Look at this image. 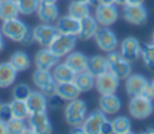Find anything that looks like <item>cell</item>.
I'll return each mask as SVG.
<instances>
[{
    "mask_svg": "<svg viewBox=\"0 0 154 134\" xmlns=\"http://www.w3.org/2000/svg\"><path fill=\"white\" fill-rule=\"evenodd\" d=\"M3 35L11 41L15 42H20L23 45H30L34 41V34H32V29H30L24 22H22L19 18L8 19V20L3 22L2 26Z\"/></svg>",
    "mask_w": 154,
    "mask_h": 134,
    "instance_id": "1",
    "label": "cell"
},
{
    "mask_svg": "<svg viewBox=\"0 0 154 134\" xmlns=\"http://www.w3.org/2000/svg\"><path fill=\"white\" fill-rule=\"evenodd\" d=\"M106 58L108 61V70H111L119 80H125L131 75V62L123 58L120 53L115 50L108 51Z\"/></svg>",
    "mask_w": 154,
    "mask_h": 134,
    "instance_id": "2",
    "label": "cell"
},
{
    "mask_svg": "<svg viewBox=\"0 0 154 134\" xmlns=\"http://www.w3.org/2000/svg\"><path fill=\"white\" fill-rule=\"evenodd\" d=\"M87 118V104L85 102L80 100L79 98L73 100H69L65 108V119L66 123L72 127L82 125L84 119Z\"/></svg>",
    "mask_w": 154,
    "mask_h": 134,
    "instance_id": "3",
    "label": "cell"
},
{
    "mask_svg": "<svg viewBox=\"0 0 154 134\" xmlns=\"http://www.w3.org/2000/svg\"><path fill=\"white\" fill-rule=\"evenodd\" d=\"M77 43V35H69V34H58L56 35L51 43L49 45V49L53 51L56 56L61 57H66L69 53H72Z\"/></svg>",
    "mask_w": 154,
    "mask_h": 134,
    "instance_id": "4",
    "label": "cell"
},
{
    "mask_svg": "<svg viewBox=\"0 0 154 134\" xmlns=\"http://www.w3.org/2000/svg\"><path fill=\"white\" fill-rule=\"evenodd\" d=\"M128 111L135 119H146L153 113V102L143 95L133 96L128 103Z\"/></svg>",
    "mask_w": 154,
    "mask_h": 134,
    "instance_id": "5",
    "label": "cell"
},
{
    "mask_svg": "<svg viewBox=\"0 0 154 134\" xmlns=\"http://www.w3.org/2000/svg\"><path fill=\"white\" fill-rule=\"evenodd\" d=\"M32 81L34 84L41 89V92L50 96V95L56 94V86L57 81L54 80L53 73L50 70H45V69H38L32 73Z\"/></svg>",
    "mask_w": 154,
    "mask_h": 134,
    "instance_id": "6",
    "label": "cell"
},
{
    "mask_svg": "<svg viewBox=\"0 0 154 134\" xmlns=\"http://www.w3.org/2000/svg\"><path fill=\"white\" fill-rule=\"evenodd\" d=\"M95 42L99 46V49L103 51H112L118 48L119 42H118V38L115 35V33L112 31L109 27L103 26L101 29H97L95 34Z\"/></svg>",
    "mask_w": 154,
    "mask_h": 134,
    "instance_id": "7",
    "label": "cell"
},
{
    "mask_svg": "<svg viewBox=\"0 0 154 134\" xmlns=\"http://www.w3.org/2000/svg\"><path fill=\"white\" fill-rule=\"evenodd\" d=\"M119 18V11L115 4H100L96 5L95 19L101 26H112Z\"/></svg>",
    "mask_w": 154,
    "mask_h": 134,
    "instance_id": "8",
    "label": "cell"
},
{
    "mask_svg": "<svg viewBox=\"0 0 154 134\" xmlns=\"http://www.w3.org/2000/svg\"><path fill=\"white\" fill-rule=\"evenodd\" d=\"M95 87L100 95H109L115 94L119 87V79L111 72L107 70L106 73L97 76L95 80Z\"/></svg>",
    "mask_w": 154,
    "mask_h": 134,
    "instance_id": "9",
    "label": "cell"
},
{
    "mask_svg": "<svg viewBox=\"0 0 154 134\" xmlns=\"http://www.w3.org/2000/svg\"><path fill=\"white\" fill-rule=\"evenodd\" d=\"M32 34H34V41H37L39 45L45 48H49V45L56 38L58 31L56 26H51L50 23H42L32 29Z\"/></svg>",
    "mask_w": 154,
    "mask_h": 134,
    "instance_id": "10",
    "label": "cell"
},
{
    "mask_svg": "<svg viewBox=\"0 0 154 134\" xmlns=\"http://www.w3.org/2000/svg\"><path fill=\"white\" fill-rule=\"evenodd\" d=\"M123 18L131 24H142L147 19V11L143 4L123 5Z\"/></svg>",
    "mask_w": 154,
    "mask_h": 134,
    "instance_id": "11",
    "label": "cell"
},
{
    "mask_svg": "<svg viewBox=\"0 0 154 134\" xmlns=\"http://www.w3.org/2000/svg\"><path fill=\"white\" fill-rule=\"evenodd\" d=\"M30 133L34 134H49L51 133V123L46 113H34L29 115Z\"/></svg>",
    "mask_w": 154,
    "mask_h": 134,
    "instance_id": "12",
    "label": "cell"
},
{
    "mask_svg": "<svg viewBox=\"0 0 154 134\" xmlns=\"http://www.w3.org/2000/svg\"><path fill=\"white\" fill-rule=\"evenodd\" d=\"M120 54H122L123 58H126L130 62H134L135 60H138V57L141 56V43H139V41L134 37L125 38L120 43Z\"/></svg>",
    "mask_w": 154,
    "mask_h": 134,
    "instance_id": "13",
    "label": "cell"
},
{
    "mask_svg": "<svg viewBox=\"0 0 154 134\" xmlns=\"http://www.w3.org/2000/svg\"><path fill=\"white\" fill-rule=\"evenodd\" d=\"M106 119H107L106 114L101 110L91 113L82 122V127H84L85 134H99L101 130V125L104 123Z\"/></svg>",
    "mask_w": 154,
    "mask_h": 134,
    "instance_id": "14",
    "label": "cell"
},
{
    "mask_svg": "<svg viewBox=\"0 0 154 134\" xmlns=\"http://www.w3.org/2000/svg\"><path fill=\"white\" fill-rule=\"evenodd\" d=\"M58 60H60V57L56 56L49 48L41 49V50L35 54V65H37L38 69L50 70L51 68H54L58 64Z\"/></svg>",
    "mask_w": 154,
    "mask_h": 134,
    "instance_id": "15",
    "label": "cell"
},
{
    "mask_svg": "<svg viewBox=\"0 0 154 134\" xmlns=\"http://www.w3.org/2000/svg\"><path fill=\"white\" fill-rule=\"evenodd\" d=\"M27 107H29L30 114L34 113H46L49 103H48V96L43 92H32L26 100Z\"/></svg>",
    "mask_w": 154,
    "mask_h": 134,
    "instance_id": "16",
    "label": "cell"
},
{
    "mask_svg": "<svg viewBox=\"0 0 154 134\" xmlns=\"http://www.w3.org/2000/svg\"><path fill=\"white\" fill-rule=\"evenodd\" d=\"M57 31L61 34H69V35H79L80 31V20L73 16H70L69 14L62 18H60L57 20Z\"/></svg>",
    "mask_w": 154,
    "mask_h": 134,
    "instance_id": "17",
    "label": "cell"
},
{
    "mask_svg": "<svg viewBox=\"0 0 154 134\" xmlns=\"http://www.w3.org/2000/svg\"><path fill=\"white\" fill-rule=\"evenodd\" d=\"M37 15L42 23H53L58 19V8L56 3H39Z\"/></svg>",
    "mask_w": 154,
    "mask_h": 134,
    "instance_id": "18",
    "label": "cell"
},
{
    "mask_svg": "<svg viewBox=\"0 0 154 134\" xmlns=\"http://www.w3.org/2000/svg\"><path fill=\"white\" fill-rule=\"evenodd\" d=\"M99 107L106 115H114L122 107V102L115 94L109 95H101L100 100H99Z\"/></svg>",
    "mask_w": 154,
    "mask_h": 134,
    "instance_id": "19",
    "label": "cell"
},
{
    "mask_svg": "<svg viewBox=\"0 0 154 134\" xmlns=\"http://www.w3.org/2000/svg\"><path fill=\"white\" fill-rule=\"evenodd\" d=\"M149 81L141 75H130L126 79V91L130 96H138L143 94V89Z\"/></svg>",
    "mask_w": 154,
    "mask_h": 134,
    "instance_id": "20",
    "label": "cell"
},
{
    "mask_svg": "<svg viewBox=\"0 0 154 134\" xmlns=\"http://www.w3.org/2000/svg\"><path fill=\"white\" fill-rule=\"evenodd\" d=\"M97 29H99L97 20L89 15V16H87V18L80 20V31H79V35H77V37L82 41H88V39L95 37Z\"/></svg>",
    "mask_w": 154,
    "mask_h": 134,
    "instance_id": "21",
    "label": "cell"
},
{
    "mask_svg": "<svg viewBox=\"0 0 154 134\" xmlns=\"http://www.w3.org/2000/svg\"><path fill=\"white\" fill-rule=\"evenodd\" d=\"M108 70V61L106 57L101 56H93L91 58H88V64H87V72L91 73L93 77L103 75Z\"/></svg>",
    "mask_w": 154,
    "mask_h": 134,
    "instance_id": "22",
    "label": "cell"
},
{
    "mask_svg": "<svg viewBox=\"0 0 154 134\" xmlns=\"http://www.w3.org/2000/svg\"><path fill=\"white\" fill-rule=\"evenodd\" d=\"M56 94H58L61 98H64L65 100L69 102V100L77 99L81 94V91L76 86L75 81H66V83H57Z\"/></svg>",
    "mask_w": 154,
    "mask_h": 134,
    "instance_id": "23",
    "label": "cell"
},
{
    "mask_svg": "<svg viewBox=\"0 0 154 134\" xmlns=\"http://www.w3.org/2000/svg\"><path fill=\"white\" fill-rule=\"evenodd\" d=\"M16 69L10 61L0 64V88H7L14 84L16 79Z\"/></svg>",
    "mask_w": 154,
    "mask_h": 134,
    "instance_id": "24",
    "label": "cell"
},
{
    "mask_svg": "<svg viewBox=\"0 0 154 134\" xmlns=\"http://www.w3.org/2000/svg\"><path fill=\"white\" fill-rule=\"evenodd\" d=\"M53 77L57 83H66V81H75L76 77V72L66 64V62H62V64H57L56 69L53 72Z\"/></svg>",
    "mask_w": 154,
    "mask_h": 134,
    "instance_id": "25",
    "label": "cell"
},
{
    "mask_svg": "<svg viewBox=\"0 0 154 134\" xmlns=\"http://www.w3.org/2000/svg\"><path fill=\"white\" fill-rule=\"evenodd\" d=\"M65 62L75 70L77 75V73H80V72L87 70L88 58L82 53H80V51H72V53H69L66 56V61Z\"/></svg>",
    "mask_w": 154,
    "mask_h": 134,
    "instance_id": "26",
    "label": "cell"
},
{
    "mask_svg": "<svg viewBox=\"0 0 154 134\" xmlns=\"http://www.w3.org/2000/svg\"><path fill=\"white\" fill-rule=\"evenodd\" d=\"M68 14L73 18L81 20V19L89 16V4L85 2H81V0H73L68 7Z\"/></svg>",
    "mask_w": 154,
    "mask_h": 134,
    "instance_id": "27",
    "label": "cell"
},
{
    "mask_svg": "<svg viewBox=\"0 0 154 134\" xmlns=\"http://www.w3.org/2000/svg\"><path fill=\"white\" fill-rule=\"evenodd\" d=\"M19 8L14 0H2L0 2V19L3 22L19 16Z\"/></svg>",
    "mask_w": 154,
    "mask_h": 134,
    "instance_id": "28",
    "label": "cell"
},
{
    "mask_svg": "<svg viewBox=\"0 0 154 134\" xmlns=\"http://www.w3.org/2000/svg\"><path fill=\"white\" fill-rule=\"evenodd\" d=\"M10 62L12 64V67L16 69V72H23L27 70L31 65V60L27 56V53L24 51H15L12 56L10 57Z\"/></svg>",
    "mask_w": 154,
    "mask_h": 134,
    "instance_id": "29",
    "label": "cell"
},
{
    "mask_svg": "<svg viewBox=\"0 0 154 134\" xmlns=\"http://www.w3.org/2000/svg\"><path fill=\"white\" fill-rule=\"evenodd\" d=\"M95 80H96V77H93V76L91 75V73H88L87 70L77 73L76 77H75L76 86L79 87V89L81 92L91 91V89L95 87Z\"/></svg>",
    "mask_w": 154,
    "mask_h": 134,
    "instance_id": "30",
    "label": "cell"
},
{
    "mask_svg": "<svg viewBox=\"0 0 154 134\" xmlns=\"http://www.w3.org/2000/svg\"><path fill=\"white\" fill-rule=\"evenodd\" d=\"M11 110H12V117L19 119H27L30 115L29 107H27L26 100H19V99H12L10 103Z\"/></svg>",
    "mask_w": 154,
    "mask_h": 134,
    "instance_id": "31",
    "label": "cell"
},
{
    "mask_svg": "<svg viewBox=\"0 0 154 134\" xmlns=\"http://www.w3.org/2000/svg\"><path fill=\"white\" fill-rule=\"evenodd\" d=\"M19 8V12L23 15H31L37 12V8L39 5V0H14Z\"/></svg>",
    "mask_w": 154,
    "mask_h": 134,
    "instance_id": "32",
    "label": "cell"
},
{
    "mask_svg": "<svg viewBox=\"0 0 154 134\" xmlns=\"http://www.w3.org/2000/svg\"><path fill=\"white\" fill-rule=\"evenodd\" d=\"M141 56L149 69H154V43L141 45Z\"/></svg>",
    "mask_w": 154,
    "mask_h": 134,
    "instance_id": "33",
    "label": "cell"
},
{
    "mask_svg": "<svg viewBox=\"0 0 154 134\" xmlns=\"http://www.w3.org/2000/svg\"><path fill=\"white\" fill-rule=\"evenodd\" d=\"M7 130L10 134H23L30 132V129H27L24 119H19V118H12L11 121L7 122Z\"/></svg>",
    "mask_w": 154,
    "mask_h": 134,
    "instance_id": "34",
    "label": "cell"
},
{
    "mask_svg": "<svg viewBox=\"0 0 154 134\" xmlns=\"http://www.w3.org/2000/svg\"><path fill=\"white\" fill-rule=\"evenodd\" d=\"M115 134H128L131 133V122L126 117H119V118L112 121Z\"/></svg>",
    "mask_w": 154,
    "mask_h": 134,
    "instance_id": "35",
    "label": "cell"
},
{
    "mask_svg": "<svg viewBox=\"0 0 154 134\" xmlns=\"http://www.w3.org/2000/svg\"><path fill=\"white\" fill-rule=\"evenodd\" d=\"M31 94V89L29 86L26 84H19L14 88L12 91V98L14 99H19V100H27V98Z\"/></svg>",
    "mask_w": 154,
    "mask_h": 134,
    "instance_id": "36",
    "label": "cell"
},
{
    "mask_svg": "<svg viewBox=\"0 0 154 134\" xmlns=\"http://www.w3.org/2000/svg\"><path fill=\"white\" fill-rule=\"evenodd\" d=\"M14 117H12V110H11V106L10 103H5V104H0V119L3 122L7 123L8 121H11Z\"/></svg>",
    "mask_w": 154,
    "mask_h": 134,
    "instance_id": "37",
    "label": "cell"
},
{
    "mask_svg": "<svg viewBox=\"0 0 154 134\" xmlns=\"http://www.w3.org/2000/svg\"><path fill=\"white\" fill-rule=\"evenodd\" d=\"M65 102H66V100H65L64 98L60 96L58 94H53V95H50V96H48V103L51 106V107H56V108L64 107Z\"/></svg>",
    "mask_w": 154,
    "mask_h": 134,
    "instance_id": "38",
    "label": "cell"
},
{
    "mask_svg": "<svg viewBox=\"0 0 154 134\" xmlns=\"http://www.w3.org/2000/svg\"><path fill=\"white\" fill-rule=\"evenodd\" d=\"M101 134H109V133H114V126H112V121H108L106 119L104 123L101 125V130H100Z\"/></svg>",
    "mask_w": 154,
    "mask_h": 134,
    "instance_id": "39",
    "label": "cell"
},
{
    "mask_svg": "<svg viewBox=\"0 0 154 134\" xmlns=\"http://www.w3.org/2000/svg\"><path fill=\"white\" fill-rule=\"evenodd\" d=\"M143 96H146V98H149L150 100H153L154 99V86H153V83H147L146 84V87H145V89H143Z\"/></svg>",
    "mask_w": 154,
    "mask_h": 134,
    "instance_id": "40",
    "label": "cell"
},
{
    "mask_svg": "<svg viewBox=\"0 0 154 134\" xmlns=\"http://www.w3.org/2000/svg\"><path fill=\"white\" fill-rule=\"evenodd\" d=\"M8 130H7V123L5 122H3L2 119H0V134H7Z\"/></svg>",
    "mask_w": 154,
    "mask_h": 134,
    "instance_id": "41",
    "label": "cell"
},
{
    "mask_svg": "<svg viewBox=\"0 0 154 134\" xmlns=\"http://www.w3.org/2000/svg\"><path fill=\"white\" fill-rule=\"evenodd\" d=\"M145 0H127V4H143Z\"/></svg>",
    "mask_w": 154,
    "mask_h": 134,
    "instance_id": "42",
    "label": "cell"
},
{
    "mask_svg": "<svg viewBox=\"0 0 154 134\" xmlns=\"http://www.w3.org/2000/svg\"><path fill=\"white\" fill-rule=\"evenodd\" d=\"M81 2L88 3L89 5H97L99 4V0H81Z\"/></svg>",
    "mask_w": 154,
    "mask_h": 134,
    "instance_id": "43",
    "label": "cell"
},
{
    "mask_svg": "<svg viewBox=\"0 0 154 134\" xmlns=\"http://www.w3.org/2000/svg\"><path fill=\"white\" fill-rule=\"evenodd\" d=\"M100 4H115V0H99Z\"/></svg>",
    "mask_w": 154,
    "mask_h": 134,
    "instance_id": "44",
    "label": "cell"
},
{
    "mask_svg": "<svg viewBox=\"0 0 154 134\" xmlns=\"http://www.w3.org/2000/svg\"><path fill=\"white\" fill-rule=\"evenodd\" d=\"M115 4H118V5H126L127 4V0H115Z\"/></svg>",
    "mask_w": 154,
    "mask_h": 134,
    "instance_id": "45",
    "label": "cell"
},
{
    "mask_svg": "<svg viewBox=\"0 0 154 134\" xmlns=\"http://www.w3.org/2000/svg\"><path fill=\"white\" fill-rule=\"evenodd\" d=\"M4 49V41H3V38H0V51Z\"/></svg>",
    "mask_w": 154,
    "mask_h": 134,
    "instance_id": "46",
    "label": "cell"
},
{
    "mask_svg": "<svg viewBox=\"0 0 154 134\" xmlns=\"http://www.w3.org/2000/svg\"><path fill=\"white\" fill-rule=\"evenodd\" d=\"M57 0H39V3H56Z\"/></svg>",
    "mask_w": 154,
    "mask_h": 134,
    "instance_id": "47",
    "label": "cell"
},
{
    "mask_svg": "<svg viewBox=\"0 0 154 134\" xmlns=\"http://www.w3.org/2000/svg\"><path fill=\"white\" fill-rule=\"evenodd\" d=\"M146 133H154V129L153 127H149V129L146 130Z\"/></svg>",
    "mask_w": 154,
    "mask_h": 134,
    "instance_id": "48",
    "label": "cell"
},
{
    "mask_svg": "<svg viewBox=\"0 0 154 134\" xmlns=\"http://www.w3.org/2000/svg\"><path fill=\"white\" fill-rule=\"evenodd\" d=\"M2 34H3V33H2V29H0V38H3V37H2Z\"/></svg>",
    "mask_w": 154,
    "mask_h": 134,
    "instance_id": "49",
    "label": "cell"
},
{
    "mask_svg": "<svg viewBox=\"0 0 154 134\" xmlns=\"http://www.w3.org/2000/svg\"><path fill=\"white\" fill-rule=\"evenodd\" d=\"M153 43H154V33H153Z\"/></svg>",
    "mask_w": 154,
    "mask_h": 134,
    "instance_id": "50",
    "label": "cell"
},
{
    "mask_svg": "<svg viewBox=\"0 0 154 134\" xmlns=\"http://www.w3.org/2000/svg\"><path fill=\"white\" fill-rule=\"evenodd\" d=\"M152 83H153V86H154V80H153V81H152Z\"/></svg>",
    "mask_w": 154,
    "mask_h": 134,
    "instance_id": "51",
    "label": "cell"
},
{
    "mask_svg": "<svg viewBox=\"0 0 154 134\" xmlns=\"http://www.w3.org/2000/svg\"><path fill=\"white\" fill-rule=\"evenodd\" d=\"M0 2H2V0H0Z\"/></svg>",
    "mask_w": 154,
    "mask_h": 134,
    "instance_id": "52",
    "label": "cell"
},
{
    "mask_svg": "<svg viewBox=\"0 0 154 134\" xmlns=\"http://www.w3.org/2000/svg\"><path fill=\"white\" fill-rule=\"evenodd\" d=\"M0 104H2V103H0Z\"/></svg>",
    "mask_w": 154,
    "mask_h": 134,
    "instance_id": "53",
    "label": "cell"
}]
</instances>
